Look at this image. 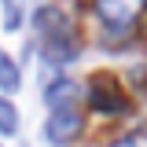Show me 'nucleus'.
Instances as JSON below:
<instances>
[{"mask_svg":"<svg viewBox=\"0 0 147 147\" xmlns=\"http://www.w3.org/2000/svg\"><path fill=\"white\" fill-rule=\"evenodd\" d=\"M0 88L4 92H18L22 88V70H18V63L7 52H0Z\"/></svg>","mask_w":147,"mask_h":147,"instance_id":"39448f33","label":"nucleus"},{"mask_svg":"<svg viewBox=\"0 0 147 147\" xmlns=\"http://www.w3.org/2000/svg\"><path fill=\"white\" fill-rule=\"evenodd\" d=\"M147 0H96V7H99V18L107 22V26H129L132 18L144 11Z\"/></svg>","mask_w":147,"mask_h":147,"instance_id":"f03ea898","label":"nucleus"},{"mask_svg":"<svg viewBox=\"0 0 147 147\" xmlns=\"http://www.w3.org/2000/svg\"><path fill=\"white\" fill-rule=\"evenodd\" d=\"M110 147H147V125H140L136 132H129V136H121L118 144H110Z\"/></svg>","mask_w":147,"mask_h":147,"instance_id":"6e6552de","label":"nucleus"},{"mask_svg":"<svg viewBox=\"0 0 147 147\" xmlns=\"http://www.w3.org/2000/svg\"><path fill=\"white\" fill-rule=\"evenodd\" d=\"M18 22H22L18 7L11 4V0H4V30H7V33H15V30H18Z\"/></svg>","mask_w":147,"mask_h":147,"instance_id":"1a4fd4ad","label":"nucleus"},{"mask_svg":"<svg viewBox=\"0 0 147 147\" xmlns=\"http://www.w3.org/2000/svg\"><path fill=\"white\" fill-rule=\"evenodd\" d=\"M0 132H4V136H15L18 132V110H15V103L4 99V96H0Z\"/></svg>","mask_w":147,"mask_h":147,"instance_id":"0eeeda50","label":"nucleus"},{"mask_svg":"<svg viewBox=\"0 0 147 147\" xmlns=\"http://www.w3.org/2000/svg\"><path fill=\"white\" fill-rule=\"evenodd\" d=\"M74 55H77V44H74L70 37H66V40H48V44H44V59H48V63H55V66L70 63Z\"/></svg>","mask_w":147,"mask_h":147,"instance_id":"423d86ee","label":"nucleus"},{"mask_svg":"<svg viewBox=\"0 0 147 147\" xmlns=\"http://www.w3.org/2000/svg\"><path fill=\"white\" fill-rule=\"evenodd\" d=\"M37 26H40L44 44H48V40H66V37H70V18L63 15L59 7H44V11L37 15Z\"/></svg>","mask_w":147,"mask_h":147,"instance_id":"7ed1b4c3","label":"nucleus"},{"mask_svg":"<svg viewBox=\"0 0 147 147\" xmlns=\"http://www.w3.org/2000/svg\"><path fill=\"white\" fill-rule=\"evenodd\" d=\"M81 114H77V107H63V110H52L48 114V121H44V140L52 147H66L81 132Z\"/></svg>","mask_w":147,"mask_h":147,"instance_id":"f257e3e1","label":"nucleus"},{"mask_svg":"<svg viewBox=\"0 0 147 147\" xmlns=\"http://www.w3.org/2000/svg\"><path fill=\"white\" fill-rule=\"evenodd\" d=\"M77 96H81V85H74V81H66V77H59V81H52V85L44 88V103H48L52 110H63V107H74Z\"/></svg>","mask_w":147,"mask_h":147,"instance_id":"20e7f679","label":"nucleus"}]
</instances>
